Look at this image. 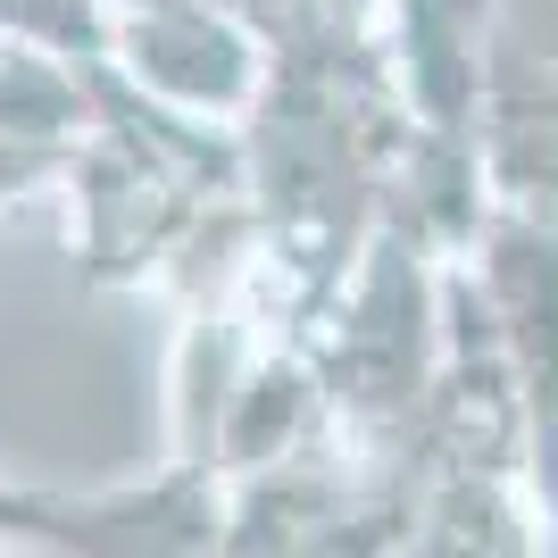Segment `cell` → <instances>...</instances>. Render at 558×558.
Wrapping results in <instances>:
<instances>
[{"instance_id": "7a4b0ae2", "label": "cell", "mask_w": 558, "mask_h": 558, "mask_svg": "<svg viewBox=\"0 0 558 558\" xmlns=\"http://www.w3.org/2000/svg\"><path fill=\"white\" fill-rule=\"evenodd\" d=\"M134 9H175V0H134Z\"/></svg>"}, {"instance_id": "6da1fadb", "label": "cell", "mask_w": 558, "mask_h": 558, "mask_svg": "<svg viewBox=\"0 0 558 558\" xmlns=\"http://www.w3.org/2000/svg\"><path fill=\"white\" fill-rule=\"evenodd\" d=\"M0 34L25 43H59V50H100L93 0H0Z\"/></svg>"}]
</instances>
